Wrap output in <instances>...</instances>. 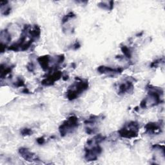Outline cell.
Listing matches in <instances>:
<instances>
[{
    "instance_id": "1",
    "label": "cell",
    "mask_w": 165,
    "mask_h": 165,
    "mask_svg": "<svg viewBox=\"0 0 165 165\" xmlns=\"http://www.w3.org/2000/svg\"><path fill=\"white\" fill-rule=\"evenodd\" d=\"M105 139V137L99 134L87 141L85 147V158L87 161H94L98 159L103 151L99 144Z\"/></svg>"
},
{
    "instance_id": "24",
    "label": "cell",
    "mask_w": 165,
    "mask_h": 165,
    "mask_svg": "<svg viewBox=\"0 0 165 165\" xmlns=\"http://www.w3.org/2000/svg\"><path fill=\"white\" fill-rule=\"evenodd\" d=\"M81 47V44L79 43V42L78 41H76L75 42L74 44H73V45H72V49L73 50H76L78 49H79Z\"/></svg>"
},
{
    "instance_id": "5",
    "label": "cell",
    "mask_w": 165,
    "mask_h": 165,
    "mask_svg": "<svg viewBox=\"0 0 165 165\" xmlns=\"http://www.w3.org/2000/svg\"><path fill=\"white\" fill-rule=\"evenodd\" d=\"M79 126L78 118L75 116H71L60 125L59 131L62 137H65L67 134L73 132Z\"/></svg>"
},
{
    "instance_id": "4",
    "label": "cell",
    "mask_w": 165,
    "mask_h": 165,
    "mask_svg": "<svg viewBox=\"0 0 165 165\" xmlns=\"http://www.w3.org/2000/svg\"><path fill=\"white\" fill-rule=\"evenodd\" d=\"M139 125L136 121H130L126 123L122 129L118 131L119 136L126 139H132L138 136Z\"/></svg>"
},
{
    "instance_id": "14",
    "label": "cell",
    "mask_w": 165,
    "mask_h": 165,
    "mask_svg": "<svg viewBox=\"0 0 165 165\" xmlns=\"http://www.w3.org/2000/svg\"><path fill=\"white\" fill-rule=\"evenodd\" d=\"M13 66H6L5 65H3V64L1 65V67H0V69H1V78H2V79H3L5 77H6L7 75L12 72V70L14 68Z\"/></svg>"
},
{
    "instance_id": "11",
    "label": "cell",
    "mask_w": 165,
    "mask_h": 165,
    "mask_svg": "<svg viewBox=\"0 0 165 165\" xmlns=\"http://www.w3.org/2000/svg\"><path fill=\"white\" fill-rule=\"evenodd\" d=\"M37 60L43 70L47 71L50 69V63L52 61V59L49 55L40 56L37 59Z\"/></svg>"
},
{
    "instance_id": "3",
    "label": "cell",
    "mask_w": 165,
    "mask_h": 165,
    "mask_svg": "<svg viewBox=\"0 0 165 165\" xmlns=\"http://www.w3.org/2000/svg\"><path fill=\"white\" fill-rule=\"evenodd\" d=\"M77 81L69 87L66 92V97L70 101L77 99L78 97L88 88V81L86 79H81L76 78Z\"/></svg>"
},
{
    "instance_id": "20",
    "label": "cell",
    "mask_w": 165,
    "mask_h": 165,
    "mask_svg": "<svg viewBox=\"0 0 165 165\" xmlns=\"http://www.w3.org/2000/svg\"><path fill=\"white\" fill-rule=\"evenodd\" d=\"M14 87H23L25 85L23 79H22L21 77L18 78L16 81L15 82V83L14 84Z\"/></svg>"
},
{
    "instance_id": "16",
    "label": "cell",
    "mask_w": 165,
    "mask_h": 165,
    "mask_svg": "<svg viewBox=\"0 0 165 165\" xmlns=\"http://www.w3.org/2000/svg\"><path fill=\"white\" fill-rule=\"evenodd\" d=\"M121 50L126 57L128 59H130L132 57V52L128 47L126 45H123L121 47Z\"/></svg>"
},
{
    "instance_id": "2",
    "label": "cell",
    "mask_w": 165,
    "mask_h": 165,
    "mask_svg": "<svg viewBox=\"0 0 165 165\" xmlns=\"http://www.w3.org/2000/svg\"><path fill=\"white\" fill-rule=\"evenodd\" d=\"M147 89L148 90V95L141 101L140 104L141 108L143 109L156 106L162 102L161 96L163 92L161 88L148 85Z\"/></svg>"
},
{
    "instance_id": "21",
    "label": "cell",
    "mask_w": 165,
    "mask_h": 165,
    "mask_svg": "<svg viewBox=\"0 0 165 165\" xmlns=\"http://www.w3.org/2000/svg\"><path fill=\"white\" fill-rule=\"evenodd\" d=\"M162 62H164V59L162 58V59H157L156 60H155L154 61H153L151 65H150V67L151 68H156V67H157L159 66V65Z\"/></svg>"
},
{
    "instance_id": "13",
    "label": "cell",
    "mask_w": 165,
    "mask_h": 165,
    "mask_svg": "<svg viewBox=\"0 0 165 165\" xmlns=\"http://www.w3.org/2000/svg\"><path fill=\"white\" fill-rule=\"evenodd\" d=\"M114 2L113 1L110 2H101L98 3V6L102 9L111 11L114 8Z\"/></svg>"
},
{
    "instance_id": "23",
    "label": "cell",
    "mask_w": 165,
    "mask_h": 165,
    "mask_svg": "<svg viewBox=\"0 0 165 165\" xmlns=\"http://www.w3.org/2000/svg\"><path fill=\"white\" fill-rule=\"evenodd\" d=\"M36 142H37V144H39L40 145H42L45 142V139H44V137H40L36 139Z\"/></svg>"
},
{
    "instance_id": "18",
    "label": "cell",
    "mask_w": 165,
    "mask_h": 165,
    "mask_svg": "<svg viewBox=\"0 0 165 165\" xmlns=\"http://www.w3.org/2000/svg\"><path fill=\"white\" fill-rule=\"evenodd\" d=\"M1 10H2V14L3 15H4V16H8L11 12V6L6 5L5 6H2Z\"/></svg>"
},
{
    "instance_id": "15",
    "label": "cell",
    "mask_w": 165,
    "mask_h": 165,
    "mask_svg": "<svg viewBox=\"0 0 165 165\" xmlns=\"http://www.w3.org/2000/svg\"><path fill=\"white\" fill-rule=\"evenodd\" d=\"M0 37H1V41L4 40L6 44L11 41V35L7 29H5L1 32Z\"/></svg>"
},
{
    "instance_id": "17",
    "label": "cell",
    "mask_w": 165,
    "mask_h": 165,
    "mask_svg": "<svg viewBox=\"0 0 165 165\" xmlns=\"http://www.w3.org/2000/svg\"><path fill=\"white\" fill-rule=\"evenodd\" d=\"M75 17H76V14H75L73 12H69L68 14H67L66 15H65V16L63 18V19H62V24L66 23V22L68 21L70 19L74 18Z\"/></svg>"
},
{
    "instance_id": "25",
    "label": "cell",
    "mask_w": 165,
    "mask_h": 165,
    "mask_svg": "<svg viewBox=\"0 0 165 165\" xmlns=\"http://www.w3.org/2000/svg\"><path fill=\"white\" fill-rule=\"evenodd\" d=\"M22 92H23L25 94H29L30 93L28 89L27 88H24V89L23 90V91H22Z\"/></svg>"
},
{
    "instance_id": "19",
    "label": "cell",
    "mask_w": 165,
    "mask_h": 165,
    "mask_svg": "<svg viewBox=\"0 0 165 165\" xmlns=\"http://www.w3.org/2000/svg\"><path fill=\"white\" fill-rule=\"evenodd\" d=\"M33 131L32 129H28V128H24L21 130V134L23 136H30L32 135Z\"/></svg>"
},
{
    "instance_id": "7",
    "label": "cell",
    "mask_w": 165,
    "mask_h": 165,
    "mask_svg": "<svg viewBox=\"0 0 165 165\" xmlns=\"http://www.w3.org/2000/svg\"><path fill=\"white\" fill-rule=\"evenodd\" d=\"M131 78H128L125 81L121 82L118 85V94L123 95L126 93H131L133 91V81L131 80Z\"/></svg>"
},
{
    "instance_id": "9",
    "label": "cell",
    "mask_w": 165,
    "mask_h": 165,
    "mask_svg": "<svg viewBox=\"0 0 165 165\" xmlns=\"http://www.w3.org/2000/svg\"><path fill=\"white\" fill-rule=\"evenodd\" d=\"M18 152L20 155L23 157L25 161H27L29 162H33V161L39 162L40 161V159L38 158V157H36V155L34 153L30 151L27 148L21 147L19 149Z\"/></svg>"
},
{
    "instance_id": "22",
    "label": "cell",
    "mask_w": 165,
    "mask_h": 165,
    "mask_svg": "<svg viewBox=\"0 0 165 165\" xmlns=\"http://www.w3.org/2000/svg\"><path fill=\"white\" fill-rule=\"evenodd\" d=\"M27 69L30 72H34L35 70V65L32 62H30L27 65Z\"/></svg>"
},
{
    "instance_id": "12",
    "label": "cell",
    "mask_w": 165,
    "mask_h": 165,
    "mask_svg": "<svg viewBox=\"0 0 165 165\" xmlns=\"http://www.w3.org/2000/svg\"><path fill=\"white\" fill-rule=\"evenodd\" d=\"M28 35L30 39H32L34 41L38 40L41 35V29L38 25H34L32 29L30 28L28 31Z\"/></svg>"
},
{
    "instance_id": "8",
    "label": "cell",
    "mask_w": 165,
    "mask_h": 165,
    "mask_svg": "<svg viewBox=\"0 0 165 165\" xmlns=\"http://www.w3.org/2000/svg\"><path fill=\"white\" fill-rule=\"evenodd\" d=\"M97 72L101 74H108L109 76H115V75L120 74L123 72L124 69L121 67L118 68H112L110 66H100L97 68Z\"/></svg>"
},
{
    "instance_id": "10",
    "label": "cell",
    "mask_w": 165,
    "mask_h": 165,
    "mask_svg": "<svg viewBox=\"0 0 165 165\" xmlns=\"http://www.w3.org/2000/svg\"><path fill=\"white\" fill-rule=\"evenodd\" d=\"M145 132L150 135L159 133L162 130V124L160 122H150L145 126Z\"/></svg>"
},
{
    "instance_id": "6",
    "label": "cell",
    "mask_w": 165,
    "mask_h": 165,
    "mask_svg": "<svg viewBox=\"0 0 165 165\" xmlns=\"http://www.w3.org/2000/svg\"><path fill=\"white\" fill-rule=\"evenodd\" d=\"M63 77V72L61 71H56L52 74H50L49 76L41 81V85L43 86L53 85L56 81H59Z\"/></svg>"
}]
</instances>
